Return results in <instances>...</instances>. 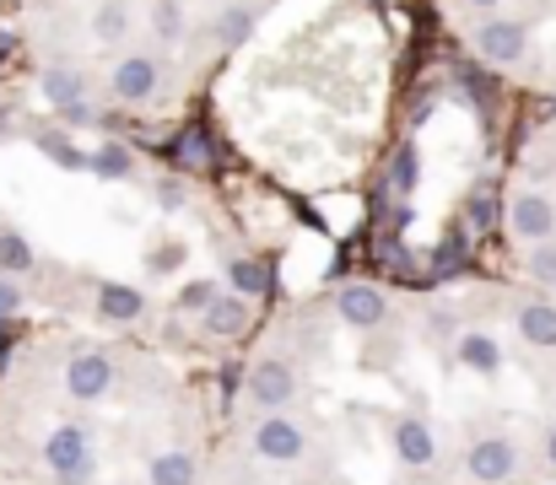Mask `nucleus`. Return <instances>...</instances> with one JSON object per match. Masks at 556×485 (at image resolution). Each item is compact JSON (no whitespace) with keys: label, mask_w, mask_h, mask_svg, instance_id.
Returning a JSON list of instances; mask_svg holds the SVG:
<instances>
[{"label":"nucleus","mask_w":556,"mask_h":485,"mask_svg":"<svg viewBox=\"0 0 556 485\" xmlns=\"http://www.w3.org/2000/svg\"><path fill=\"white\" fill-rule=\"evenodd\" d=\"M249 454H254L260 464L298 470V464H308V454H314V432H308L292 410H260V421L249 426Z\"/></svg>","instance_id":"nucleus-1"},{"label":"nucleus","mask_w":556,"mask_h":485,"mask_svg":"<svg viewBox=\"0 0 556 485\" xmlns=\"http://www.w3.org/2000/svg\"><path fill=\"white\" fill-rule=\"evenodd\" d=\"M43 470L60 485H92L98 475V437L81 421H60L43 437Z\"/></svg>","instance_id":"nucleus-2"},{"label":"nucleus","mask_w":556,"mask_h":485,"mask_svg":"<svg viewBox=\"0 0 556 485\" xmlns=\"http://www.w3.org/2000/svg\"><path fill=\"white\" fill-rule=\"evenodd\" d=\"M519 464H525V454H519L514 432H481L465 448V475L476 485H508L519 475Z\"/></svg>","instance_id":"nucleus-3"},{"label":"nucleus","mask_w":556,"mask_h":485,"mask_svg":"<svg viewBox=\"0 0 556 485\" xmlns=\"http://www.w3.org/2000/svg\"><path fill=\"white\" fill-rule=\"evenodd\" d=\"M243 388H249V399L260 410H292L298 394H303V372H298L292 356H260L249 367V383Z\"/></svg>","instance_id":"nucleus-4"},{"label":"nucleus","mask_w":556,"mask_h":485,"mask_svg":"<svg viewBox=\"0 0 556 485\" xmlns=\"http://www.w3.org/2000/svg\"><path fill=\"white\" fill-rule=\"evenodd\" d=\"M389 454H394L400 470L427 475V470H438L443 443H438V432H432L427 416H394V421H389Z\"/></svg>","instance_id":"nucleus-5"},{"label":"nucleus","mask_w":556,"mask_h":485,"mask_svg":"<svg viewBox=\"0 0 556 485\" xmlns=\"http://www.w3.org/2000/svg\"><path fill=\"white\" fill-rule=\"evenodd\" d=\"M114 383H119V367H114L103 350H76V356L65 361V372H60V388H65V399H76V405L109 399Z\"/></svg>","instance_id":"nucleus-6"},{"label":"nucleus","mask_w":556,"mask_h":485,"mask_svg":"<svg viewBox=\"0 0 556 485\" xmlns=\"http://www.w3.org/2000/svg\"><path fill=\"white\" fill-rule=\"evenodd\" d=\"M470 43H476V54H481L492 71H508V65L530 60V27H525L519 16H486Z\"/></svg>","instance_id":"nucleus-7"},{"label":"nucleus","mask_w":556,"mask_h":485,"mask_svg":"<svg viewBox=\"0 0 556 485\" xmlns=\"http://www.w3.org/2000/svg\"><path fill=\"white\" fill-rule=\"evenodd\" d=\"M157 87H163V60L157 54H125V60H114V71H109V92L119 98V103H152L157 98Z\"/></svg>","instance_id":"nucleus-8"},{"label":"nucleus","mask_w":556,"mask_h":485,"mask_svg":"<svg viewBox=\"0 0 556 485\" xmlns=\"http://www.w3.org/2000/svg\"><path fill=\"white\" fill-rule=\"evenodd\" d=\"M508 232H514L525 248L552 243L556 238V200L552 194H541V189H519L514 205H508Z\"/></svg>","instance_id":"nucleus-9"},{"label":"nucleus","mask_w":556,"mask_h":485,"mask_svg":"<svg viewBox=\"0 0 556 485\" xmlns=\"http://www.w3.org/2000/svg\"><path fill=\"white\" fill-rule=\"evenodd\" d=\"M336 319L346 329H357V334H372V329L389 323V297L378 286H368V281H352V286L336 292Z\"/></svg>","instance_id":"nucleus-10"},{"label":"nucleus","mask_w":556,"mask_h":485,"mask_svg":"<svg viewBox=\"0 0 556 485\" xmlns=\"http://www.w3.org/2000/svg\"><path fill=\"white\" fill-rule=\"evenodd\" d=\"M200 329H205L211 340H222V345H238V340L254 329V303H243V297H232V292H216V297L200 308Z\"/></svg>","instance_id":"nucleus-11"},{"label":"nucleus","mask_w":556,"mask_h":485,"mask_svg":"<svg viewBox=\"0 0 556 485\" xmlns=\"http://www.w3.org/2000/svg\"><path fill=\"white\" fill-rule=\"evenodd\" d=\"M454 361H459L470 378H497L508 356H503V340H497V334L465 329V334H454Z\"/></svg>","instance_id":"nucleus-12"},{"label":"nucleus","mask_w":556,"mask_h":485,"mask_svg":"<svg viewBox=\"0 0 556 485\" xmlns=\"http://www.w3.org/2000/svg\"><path fill=\"white\" fill-rule=\"evenodd\" d=\"M514 329H519L525 345L556 350V303L552 297H525V303L514 308Z\"/></svg>","instance_id":"nucleus-13"},{"label":"nucleus","mask_w":556,"mask_h":485,"mask_svg":"<svg viewBox=\"0 0 556 485\" xmlns=\"http://www.w3.org/2000/svg\"><path fill=\"white\" fill-rule=\"evenodd\" d=\"M200 481V464L189 448H157L147 459V485H194Z\"/></svg>","instance_id":"nucleus-14"},{"label":"nucleus","mask_w":556,"mask_h":485,"mask_svg":"<svg viewBox=\"0 0 556 485\" xmlns=\"http://www.w3.org/2000/svg\"><path fill=\"white\" fill-rule=\"evenodd\" d=\"M270 265L265 259H232L227 265V286L222 292H232V297H243V303H260L265 292H270Z\"/></svg>","instance_id":"nucleus-15"},{"label":"nucleus","mask_w":556,"mask_h":485,"mask_svg":"<svg viewBox=\"0 0 556 485\" xmlns=\"http://www.w3.org/2000/svg\"><path fill=\"white\" fill-rule=\"evenodd\" d=\"M147 314V297L136 292V286H98V319H109V323H136Z\"/></svg>","instance_id":"nucleus-16"},{"label":"nucleus","mask_w":556,"mask_h":485,"mask_svg":"<svg viewBox=\"0 0 556 485\" xmlns=\"http://www.w3.org/2000/svg\"><path fill=\"white\" fill-rule=\"evenodd\" d=\"M38 87H43V98L54 103V114L71 109V103H87V92H81V71H71V65H49V71L38 76Z\"/></svg>","instance_id":"nucleus-17"},{"label":"nucleus","mask_w":556,"mask_h":485,"mask_svg":"<svg viewBox=\"0 0 556 485\" xmlns=\"http://www.w3.org/2000/svg\"><path fill=\"white\" fill-rule=\"evenodd\" d=\"M38 265V254H33V243L22 238V232H0V276H27Z\"/></svg>","instance_id":"nucleus-18"},{"label":"nucleus","mask_w":556,"mask_h":485,"mask_svg":"<svg viewBox=\"0 0 556 485\" xmlns=\"http://www.w3.org/2000/svg\"><path fill=\"white\" fill-rule=\"evenodd\" d=\"M92 33H98L103 43L125 38V33H130V0H103L98 16H92Z\"/></svg>","instance_id":"nucleus-19"},{"label":"nucleus","mask_w":556,"mask_h":485,"mask_svg":"<svg viewBox=\"0 0 556 485\" xmlns=\"http://www.w3.org/2000/svg\"><path fill=\"white\" fill-rule=\"evenodd\" d=\"M87 167H98L103 178H130V173H136V157H130L125 141H109V146H98V157H87Z\"/></svg>","instance_id":"nucleus-20"},{"label":"nucleus","mask_w":556,"mask_h":485,"mask_svg":"<svg viewBox=\"0 0 556 485\" xmlns=\"http://www.w3.org/2000/svg\"><path fill=\"white\" fill-rule=\"evenodd\" d=\"M249 33H254V11H249V5H227V11L216 16V38H222L227 49H238Z\"/></svg>","instance_id":"nucleus-21"},{"label":"nucleus","mask_w":556,"mask_h":485,"mask_svg":"<svg viewBox=\"0 0 556 485\" xmlns=\"http://www.w3.org/2000/svg\"><path fill=\"white\" fill-rule=\"evenodd\" d=\"M152 27L163 43H179L185 38V5L179 0H152Z\"/></svg>","instance_id":"nucleus-22"},{"label":"nucleus","mask_w":556,"mask_h":485,"mask_svg":"<svg viewBox=\"0 0 556 485\" xmlns=\"http://www.w3.org/2000/svg\"><path fill=\"white\" fill-rule=\"evenodd\" d=\"M530 276H535L541 286H556V238L530 248Z\"/></svg>","instance_id":"nucleus-23"},{"label":"nucleus","mask_w":556,"mask_h":485,"mask_svg":"<svg viewBox=\"0 0 556 485\" xmlns=\"http://www.w3.org/2000/svg\"><path fill=\"white\" fill-rule=\"evenodd\" d=\"M222 292V281H211V276H200V281H189L185 292H179V308H189V314H200L211 297Z\"/></svg>","instance_id":"nucleus-24"},{"label":"nucleus","mask_w":556,"mask_h":485,"mask_svg":"<svg viewBox=\"0 0 556 485\" xmlns=\"http://www.w3.org/2000/svg\"><path fill=\"white\" fill-rule=\"evenodd\" d=\"M416 189V146H400L394 152V194H410Z\"/></svg>","instance_id":"nucleus-25"},{"label":"nucleus","mask_w":556,"mask_h":485,"mask_svg":"<svg viewBox=\"0 0 556 485\" xmlns=\"http://www.w3.org/2000/svg\"><path fill=\"white\" fill-rule=\"evenodd\" d=\"M43 152H49V157H54V162H71V167H87V157H81V152H71V141H65V136H43Z\"/></svg>","instance_id":"nucleus-26"},{"label":"nucleus","mask_w":556,"mask_h":485,"mask_svg":"<svg viewBox=\"0 0 556 485\" xmlns=\"http://www.w3.org/2000/svg\"><path fill=\"white\" fill-rule=\"evenodd\" d=\"M16 308H22V286L11 276H0V323L16 319Z\"/></svg>","instance_id":"nucleus-27"},{"label":"nucleus","mask_w":556,"mask_h":485,"mask_svg":"<svg viewBox=\"0 0 556 485\" xmlns=\"http://www.w3.org/2000/svg\"><path fill=\"white\" fill-rule=\"evenodd\" d=\"M185 265V243H168L163 254H152V270H179Z\"/></svg>","instance_id":"nucleus-28"},{"label":"nucleus","mask_w":556,"mask_h":485,"mask_svg":"<svg viewBox=\"0 0 556 485\" xmlns=\"http://www.w3.org/2000/svg\"><path fill=\"white\" fill-rule=\"evenodd\" d=\"M157 200H163V210H179V205H185V189H179L174 178H163V183H157Z\"/></svg>","instance_id":"nucleus-29"},{"label":"nucleus","mask_w":556,"mask_h":485,"mask_svg":"<svg viewBox=\"0 0 556 485\" xmlns=\"http://www.w3.org/2000/svg\"><path fill=\"white\" fill-rule=\"evenodd\" d=\"M541 454H546V464L556 470V421L546 426V432H541Z\"/></svg>","instance_id":"nucleus-30"},{"label":"nucleus","mask_w":556,"mask_h":485,"mask_svg":"<svg viewBox=\"0 0 556 485\" xmlns=\"http://www.w3.org/2000/svg\"><path fill=\"white\" fill-rule=\"evenodd\" d=\"M465 5H476V11H492V5H503V0H465Z\"/></svg>","instance_id":"nucleus-31"},{"label":"nucleus","mask_w":556,"mask_h":485,"mask_svg":"<svg viewBox=\"0 0 556 485\" xmlns=\"http://www.w3.org/2000/svg\"><path fill=\"white\" fill-rule=\"evenodd\" d=\"M546 485H556V481H546Z\"/></svg>","instance_id":"nucleus-32"}]
</instances>
